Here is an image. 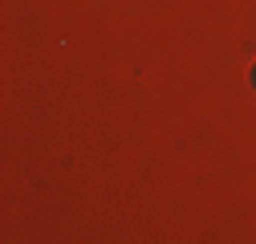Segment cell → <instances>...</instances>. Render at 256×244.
<instances>
[{"instance_id": "1", "label": "cell", "mask_w": 256, "mask_h": 244, "mask_svg": "<svg viewBox=\"0 0 256 244\" xmlns=\"http://www.w3.org/2000/svg\"><path fill=\"white\" fill-rule=\"evenodd\" d=\"M252 82H256V70H252Z\"/></svg>"}]
</instances>
